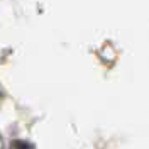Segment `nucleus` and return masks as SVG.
<instances>
[{
	"label": "nucleus",
	"mask_w": 149,
	"mask_h": 149,
	"mask_svg": "<svg viewBox=\"0 0 149 149\" xmlns=\"http://www.w3.org/2000/svg\"><path fill=\"white\" fill-rule=\"evenodd\" d=\"M10 149H32V146L26 141H14L10 144Z\"/></svg>",
	"instance_id": "f257e3e1"
}]
</instances>
